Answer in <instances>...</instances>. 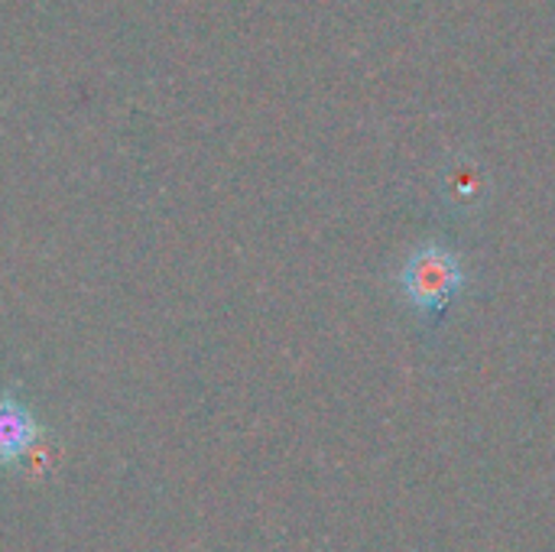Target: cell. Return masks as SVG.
Segmentation results:
<instances>
[{"label": "cell", "mask_w": 555, "mask_h": 552, "mask_svg": "<svg viewBox=\"0 0 555 552\" xmlns=\"http://www.w3.org/2000/svg\"><path fill=\"white\" fill-rule=\"evenodd\" d=\"M42 426L36 413L13 394H0V465L16 468L39 446Z\"/></svg>", "instance_id": "7a4b0ae2"}, {"label": "cell", "mask_w": 555, "mask_h": 552, "mask_svg": "<svg viewBox=\"0 0 555 552\" xmlns=\"http://www.w3.org/2000/svg\"><path fill=\"white\" fill-rule=\"evenodd\" d=\"M462 286H465L462 260L442 244L416 247L400 270V290L406 303L426 319L442 316L452 306V299L462 293Z\"/></svg>", "instance_id": "6da1fadb"}]
</instances>
